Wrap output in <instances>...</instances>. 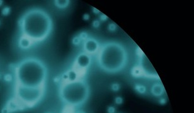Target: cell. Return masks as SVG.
<instances>
[{
  "label": "cell",
  "mask_w": 194,
  "mask_h": 113,
  "mask_svg": "<svg viewBox=\"0 0 194 113\" xmlns=\"http://www.w3.org/2000/svg\"><path fill=\"white\" fill-rule=\"evenodd\" d=\"M19 27L22 36L29 38L33 43L41 42L51 33L53 22L45 10L34 8L27 10L21 16Z\"/></svg>",
  "instance_id": "obj_1"
},
{
  "label": "cell",
  "mask_w": 194,
  "mask_h": 113,
  "mask_svg": "<svg viewBox=\"0 0 194 113\" xmlns=\"http://www.w3.org/2000/svg\"><path fill=\"white\" fill-rule=\"evenodd\" d=\"M47 76L48 69L44 62L34 57L23 59L15 68V77L18 85L44 87Z\"/></svg>",
  "instance_id": "obj_2"
},
{
  "label": "cell",
  "mask_w": 194,
  "mask_h": 113,
  "mask_svg": "<svg viewBox=\"0 0 194 113\" xmlns=\"http://www.w3.org/2000/svg\"><path fill=\"white\" fill-rule=\"evenodd\" d=\"M97 62L100 68L109 74L122 71L128 63V52L122 43L110 41L100 46Z\"/></svg>",
  "instance_id": "obj_3"
},
{
  "label": "cell",
  "mask_w": 194,
  "mask_h": 113,
  "mask_svg": "<svg viewBox=\"0 0 194 113\" xmlns=\"http://www.w3.org/2000/svg\"><path fill=\"white\" fill-rule=\"evenodd\" d=\"M90 95V87L84 79L73 82H65L60 88V96L62 100L71 107L84 104Z\"/></svg>",
  "instance_id": "obj_4"
},
{
  "label": "cell",
  "mask_w": 194,
  "mask_h": 113,
  "mask_svg": "<svg viewBox=\"0 0 194 113\" xmlns=\"http://www.w3.org/2000/svg\"><path fill=\"white\" fill-rule=\"evenodd\" d=\"M44 94V87L32 88L16 84L15 98L24 107H33L38 104Z\"/></svg>",
  "instance_id": "obj_5"
},
{
  "label": "cell",
  "mask_w": 194,
  "mask_h": 113,
  "mask_svg": "<svg viewBox=\"0 0 194 113\" xmlns=\"http://www.w3.org/2000/svg\"><path fill=\"white\" fill-rule=\"evenodd\" d=\"M92 63V58L90 55L85 52L79 53L75 58V70L79 73L85 72V70L89 68Z\"/></svg>",
  "instance_id": "obj_6"
},
{
  "label": "cell",
  "mask_w": 194,
  "mask_h": 113,
  "mask_svg": "<svg viewBox=\"0 0 194 113\" xmlns=\"http://www.w3.org/2000/svg\"><path fill=\"white\" fill-rule=\"evenodd\" d=\"M140 66L139 68L142 72V74H144L149 77H156L157 73L152 67L150 62L147 58L146 56L143 54L142 56L140 58Z\"/></svg>",
  "instance_id": "obj_7"
},
{
  "label": "cell",
  "mask_w": 194,
  "mask_h": 113,
  "mask_svg": "<svg viewBox=\"0 0 194 113\" xmlns=\"http://www.w3.org/2000/svg\"><path fill=\"white\" fill-rule=\"evenodd\" d=\"M100 48L99 42L94 38L88 37L84 42V52L89 55L94 54L98 52Z\"/></svg>",
  "instance_id": "obj_8"
},
{
  "label": "cell",
  "mask_w": 194,
  "mask_h": 113,
  "mask_svg": "<svg viewBox=\"0 0 194 113\" xmlns=\"http://www.w3.org/2000/svg\"><path fill=\"white\" fill-rule=\"evenodd\" d=\"M62 79L64 82H73L80 78H79V73L73 68L65 73L62 76Z\"/></svg>",
  "instance_id": "obj_9"
},
{
  "label": "cell",
  "mask_w": 194,
  "mask_h": 113,
  "mask_svg": "<svg viewBox=\"0 0 194 113\" xmlns=\"http://www.w3.org/2000/svg\"><path fill=\"white\" fill-rule=\"evenodd\" d=\"M5 106L10 110L11 112L21 110L24 107L16 98L10 99L7 102Z\"/></svg>",
  "instance_id": "obj_10"
},
{
  "label": "cell",
  "mask_w": 194,
  "mask_h": 113,
  "mask_svg": "<svg viewBox=\"0 0 194 113\" xmlns=\"http://www.w3.org/2000/svg\"><path fill=\"white\" fill-rule=\"evenodd\" d=\"M165 92L164 86L161 83H154L151 88V93L155 97H161Z\"/></svg>",
  "instance_id": "obj_11"
},
{
  "label": "cell",
  "mask_w": 194,
  "mask_h": 113,
  "mask_svg": "<svg viewBox=\"0 0 194 113\" xmlns=\"http://www.w3.org/2000/svg\"><path fill=\"white\" fill-rule=\"evenodd\" d=\"M33 42L29 39L24 36H21L18 40V46L22 49H29L33 44Z\"/></svg>",
  "instance_id": "obj_12"
},
{
  "label": "cell",
  "mask_w": 194,
  "mask_h": 113,
  "mask_svg": "<svg viewBox=\"0 0 194 113\" xmlns=\"http://www.w3.org/2000/svg\"><path fill=\"white\" fill-rule=\"evenodd\" d=\"M70 2L69 0H56L54 1V5L57 8L59 9H65L69 5Z\"/></svg>",
  "instance_id": "obj_13"
},
{
  "label": "cell",
  "mask_w": 194,
  "mask_h": 113,
  "mask_svg": "<svg viewBox=\"0 0 194 113\" xmlns=\"http://www.w3.org/2000/svg\"><path fill=\"white\" fill-rule=\"evenodd\" d=\"M135 90L141 94H144L146 93L147 91V88L146 86H145L144 85H142V84H136L134 87Z\"/></svg>",
  "instance_id": "obj_14"
},
{
  "label": "cell",
  "mask_w": 194,
  "mask_h": 113,
  "mask_svg": "<svg viewBox=\"0 0 194 113\" xmlns=\"http://www.w3.org/2000/svg\"><path fill=\"white\" fill-rule=\"evenodd\" d=\"M79 38H80V40L81 41H85L88 38V33L85 31H83V32H81L79 35H78Z\"/></svg>",
  "instance_id": "obj_15"
},
{
  "label": "cell",
  "mask_w": 194,
  "mask_h": 113,
  "mask_svg": "<svg viewBox=\"0 0 194 113\" xmlns=\"http://www.w3.org/2000/svg\"><path fill=\"white\" fill-rule=\"evenodd\" d=\"M81 40H80V38H79L78 36H75L72 39V43L75 46L80 45V43H81Z\"/></svg>",
  "instance_id": "obj_16"
},
{
  "label": "cell",
  "mask_w": 194,
  "mask_h": 113,
  "mask_svg": "<svg viewBox=\"0 0 194 113\" xmlns=\"http://www.w3.org/2000/svg\"><path fill=\"white\" fill-rule=\"evenodd\" d=\"M117 25L115 23H110L108 26V30L111 32H114L117 30Z\"/></svg>",
  "instance_id": "obj_17"
},
{
  "label": "cell",
  "mask_w": 194,
  "mask_h": 113,
  "mask_svg": "<svg viewBox=\"0 0 194 113\" xmlns=\"http://www.w3.org/2000/svg\"><path fill=\"white\" fill-rule=\"evenodd\" d=\"M111 89L115 92L118 91L120 89V85L119 83H114L112 84V86H111Z\"/></svg>",
  "instance_id": "obj_18"
},
{
  "label": "cell",
  "mask_w": 194,
  "mask_h": 113,
  "mask_svg": "<svg viewBox=\"0 0 194 113\" xmlns=\"http://www.w3.org/2000/svg\"><path fill=\"white\" fill-rule=\"evenodd\" d=\"M123 98H122V97H120V96H118V97L115 98V103L117 105H120V104H122L123 103Z\"/></svg>",
  "instance_id": "obj_19"
},
{
  "label": "cell",
  "mask_w": 194,
  "mask_h": 113,
  "mask_svg": "<svg viewBox=\"0 0 194 113\" xmlns=\"http://www.w3.org/2000/svg\"><path fill=\"white\" fill-rule=\"evenodd\" d=\"M92 26L95 28H98L100 26V21L99 20H94L92 22Z\"/></svg>",
  "instance_id": "obj_20"
},
{
  "label": "cell",
  "mask_w": 194,
  "mask_h": 113,
  "mask_svg": "<svg viewBox=\"0 0 194 113\" xmlns=\"http://www.w3.org/2000/svg\"><path fill=\"white\" fill-rule=\"evenodd\" d=\"M10 13V8L8 7H5L2 10V15L3 16H6Z\"/></svg>",
  "instance_id": "obj_21"
},
{
  "label": "cell",
  "mask_w": 194,
  "mask_h": 113,
  "mask_svg": "<svg viewBox=\"0 0 194 113\" xmlns=\"http://www.w3.org/2000/svg\"><path fill=\"white\" fill-rule=\"evenodd\" d=\"M115 111H116V110H115V107H114L112 106H110L108 107V109H107L108 113H115Z\"/></svg>",
  "instance_id": "obj_22"
},
{
  "label": "cell",
  "mask_w": 194,
  "mask_h": 113,
  "mask_svg": "<svg viewBox=\"0 0 194 113\" xmlns=\"http://www.w3.org/2000/svg\"><path fill=\"white\" fill-rule=\"evenodd\" d=\"M4 78H5V80L6 81H7V82H10V81H11L12 80V76H11V75L10 74H6Z\"/></svg>",
  "instance_id": "obj_23"
},
{
  "label": "cell",
  "mask_w": 194,
  "mask_h": 113,
  "mask_svg": "<svg viewBox=\"0 0 194 113\" xmlns=\"http://www.w3.org/2000/svg\"><path fill=\"white\" fill-rule=\"evenodd\" d=\"M1 113H11V112L10 111V110L5 106L4 107H3L1 110Z\"/></svg>",
  "instance_id": "obj_24"
},
{
  "label": "cell",
  "mask_w": 194,
  "mask_h": 113,
  "mask_svg": "<svg viewBox=\"0 0 194 113\" xmlns=\"http://www.w3.org/2000/svg\"><path fill=\"white\" fill-rule=\"evenodd\" d=\"M90 18V16L88 13H85L84 15V16H83V19H84V20H85V21L89 20Z\"/></svg>",
  "instance_id": "obj_25"
},
{
  "label": "cell",
  "mask_w": 194,
  "mask_h": 113,
  "mask_svg": "<svg viewBox=\"0 0 194 113\" xmlns=\"http://www.w3.org/2000/svg\"><path fill=\"white\" fill-rule=\"evenodd\" d=\"M107 19H108V17H107L106 16H105V15H103V14H101V15L100 16V21H106Z\"/></svg>",
  "instance_id": "obj_26"
},
{
  "label": "cell",
  "mask_w": 194,
  "mask_h": 113,
  "mask_svg": "<svg viewBox=\"0 0 194 113\" xmlns=\"http://www.w3.org/2000/svg\"><path fill=\"white\" fill-rule=\"evenodd\" d=\"M166 103H167V101H166V99L165 98H160L159 99V103L160 104L163 105V104H165Z\"/></svg>",
  "instance_id": "obj_27"
},
{
  "label": "cell",
  "mask_w": 194,
  "mask_h": 113,
  "mask_svg": "<svg viewBox=\"0 0 194 113\" xmlns=\"http://www.w3.org/2000/svg\"><path fill=\"white\" fill-rule=\"evenodd\" d=\"M93 12L95 14H100V11L98 10L97 8H93Z\"/></svg>",
  "instance_id": "obj_28"
},
{
  "label": "cell",
  "mask_w": 194,
  "mask_h": 113,
  "mask_svg": "<svg viewBox=\"0 0 194 113\" xmlns=\"http://www.w3.org/2000/svg\"><path fill=\"white\" fill-rule=\"evenodd\" d=\"M61 113H71V112L70 111V110L68 109H65L64 111H63Z\"/></svg>",
  "instance_id": "obj_29"
},
{
  "label": "cell",
  "mask_w": 194,
  "mask_h": 113,
  "mask_svg": "<svg viewBox=\"0 0 194 113\" xmlns=\"http://www.w3.org/2000/svg\"><path fill=\"white\" fill-rule=\"evenodd\" d=\"M75 113H87V112L83 110H78Z\"/></svg>",
  "instance_id": "obj_30"
},
{
  "label": "cell",
  "mask_w": 194,
  "mask_h": 113,
  "mask_svg": "<svg viewBox=\"0 0 194 113\" xmlns=\"http://www.w3.org/2000/svg\"><path fill=\"white\" fill-rule=\"evenodd\" d=\"M2 4H3V2H2V1H0V6H1L2 5Z\"/></svg>",
  "instance_id": "obj_31"
},
{
  "label": "cell",
  "mask_w": 194,
  "mask_h": 113,
  "mask_svg": "<svg viewBox=\"0 0 194 113\" xmlns=\"http://www.w3.org/2000/svg\"><path fill=\"white\" fill-rule=\"evenodd\" d=\"M45 113H52V112H45Z\"/></svg>",
  "instance_id": "obj_32"
}]
</instances>
